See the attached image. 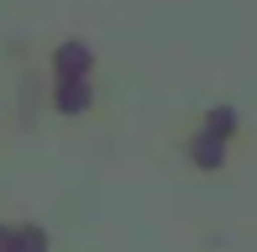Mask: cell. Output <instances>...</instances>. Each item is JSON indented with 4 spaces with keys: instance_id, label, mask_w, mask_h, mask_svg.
<instances>
[{
    "instance_id": "obj_6",
    "label": "cell",
    "mask_w": 257,
    "mask_h": 252,
    "mask_svg": "<svg viewBox=\"0 0 257 252\" xmlns=\"http://www.w3.org/2000/svg\"><path fill=\"white\" fill-rule=\"evenodd\" d=\"M11 247H16V226L0 221V252H11Z\"/></svg>"
},
{
    "instance_id": "obj_5",
    "label": "cell",
    "mask_w": 257,
    "mask_h": 252,
    "mask_svg": "<svg viewBox=\"0 0 257 252\" xmlns=\"http://www.w3.org/2000/svg\"><path fill=\"white\" fill-rule=\"evenodd\" d=\"M205 132H215V137H231V132H236V110H231V105L210 110V116H205Z\"/></svg>"
},
{
    "instance_id": "obj_1",
    "label": "cell",
    "mask_w": 257,
    "mask_h": 252,
    "mask_svg": "<svg viewBox=\"0 0 257 252\" xmlns=\"http://www.w3.org/2000/svg\"><path fill=\"white\" fill-rule=\"evenodd\" d=\"M58 110L63 116H79V110H89V100H95V89L84 84V79H58Z\"/></svg>"
},
{
    "instance_id": "obj_4",
    "label": "cell",
    "mask_w": 257,
    "mask_h": 252,
    "mask_svg": "<svg viewBox=\"0 0 257 252\" xmlns=\"http://www.w3.org/2000/svg\"><path fill=\"white\" fill-rule=\"evenodd\" d=\"M53 242H48V231L42 226H16V247L11 252H48Z\"/></svg>"
},
{
    "instance_id": "obj_3",
    "label": "cell",
    "mask_w": 257,
    "mask_h": 252,
    "mask_svg": "<svg viewBox=\"0 0 257 252\" xmlns=\"http://www.w3.org/2000/svg\"><path fill=\"white\" fill-rule=\"evenodd\" d=\"M189 158H194L200 168H220V163H226V137H215V132H200V137L189 142Z\"/></svg>"
},
{
    "instance_id": "obj_2",
    "label": "cell",
    "mask_w": 257,
    "mask_h": 252,
    "mask_svg": "<svg viewBox=\"0 0 257 252\" xmlns=\"http://www.w3.org/2000/svg\"><path fill=\"white\" fill-rule=\"evenodd\" d=\"M53 68H58V79H84L89 74V48H84V42H63L58 58H53Z\"/></svg>"
}]
</instances>
